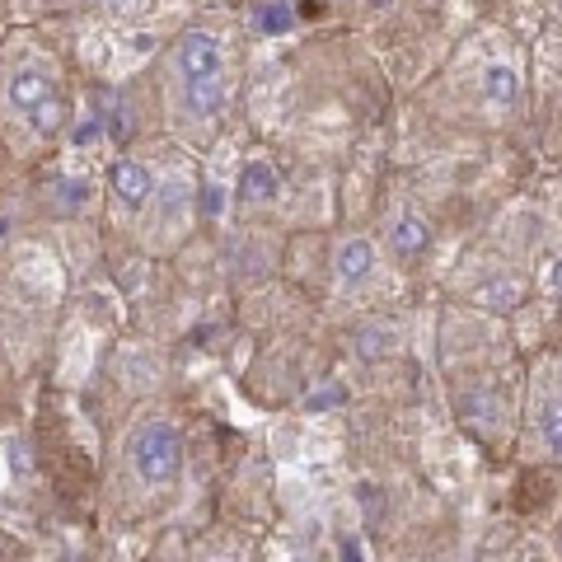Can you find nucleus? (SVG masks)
Segmentation results:
<instances>
[{"label":"nucleus","instance_id":"1","mask_svg":"<svg viewBox=\"0 0 562 562\" xmlns=\"http://www.w3.org/2000/svg\"><path fill=\"white\" fill-rule=\"evenodd\" d=\"M183 464V436L169 422H150L146 431H136L132 441V469L140 473V483H169Z\"/></svg>","mask_w":562,"mask_h":562},{"label":"nucleus","instance_id":"2","mask_svg":"<svg viewBox=\"0 0 562 562\" xmlns=\"http://www.w3.org/2000/svg\"><path fill=\"white\" fill-rule=\"evenodd\" d=\"M179 70L183 80H211L221 76V47L211 33H183L179 43Z\"/></svg>","mask_w":562,"mask_h":562},{"label":"nucleus","instance_id":"3","mask_svg":"<svg viewBox=\"0 0 562 562\" xmlns=\"http://www.w3.org/2000/svg\"><path fill=\"white\" fill-rule=\"evenodd\" d=\"M113 192L127 206H146L150 192H155V173L146 165H136V160H117L113 165Z\"/></svg>","mask_w":562,"mask_h":562},{"label":"nucleus","instance_id":"4","mask_svg":"<svg viewBox=\"0 0 562 562\" xmlns=\"http://www.w3.org/2000/svg\"><path fill=\"white\" fill-rule=\"evenodd\" d=\"M52 94H57V85H52L43 70H14V76H10V103H14V113L29 117Z\"/></svg>","mask_w":562,"mask_h":562},{"label":"nucleus","instance_id":"5","mask_svg":"<svg viewBox=\"0 0 562 562\" xmlns=\"http://www.w3.org/2000/svg\"><path fill=\"white\" fill-rule=\"evenodd\" d=\"M371 272H375V244L371 239H347L338 249V277L347 281V286H361Z\"/></svg>","mask_w":562,"mask_h":562},{"label":"nucleus","instance_id":"6","mask_svg":"<svg viewBox=\"0 0 562 562\" xmlns=\"http://www.w3.org/2000/svg\"><path fill=\"white\" fill-rule=\"evenodd\" d=\"M427 244H431V231H427V221L413 216V211H403V216L390 225V249H394L398 258L427 254Z\"/></svg>","mask_w":562,"mask_h":562},{"label":"nucleus","instance_id":"7","mask_svg":"<svg viewBox=\"0 0 562 562\" xmlns=\"http://www.w3.org/2000/svg\"><path fill=\"white\" fill-rule=\"evenodd\" d=\"M239 198L249 202V206L272 202V198H277V173H272V165L254 160L249 169H244V173H239Z\"/></svg>","mask_w":562,"mask_h":562},{"label":"nucleus","instance_id":"8","mask_svg":"<svg viewBox=\"0 0 562 562\" xmlns=\"http://www.w3.org/2000/svg\"><path fill=\"white\" fill-rule=\"evenodd\" d=\"M183 103H188V113H198V117L221 113V103H225V94H221V76H211V80H188Z\"/></svg>","mask_w":562,"mask_h":562},{"label":"nucleus","instance_id":"9","mask_svg":"<svg viewBox=\"0 0 562 562\" xmlns=\"http://www.w3.org/2000/svg\"><path fill=\"white\" fill-rule=\"evenodd\" d=\"M483 94H487L492 103H516V94H520V76H516L512 66H487Z\"/></svg>","mask_w":562,"mask_h":562},{"label":"nucleus","instance_id":"10","mask_svg":"<svg viewBox=\"0 0 562 562\" xmlns=\"http://www.w3.org/2000/svg\"><path fill=\"white\" fill-rule=\"evenodd\" d=\"M539 436L549 441V450H562V413H558V394H543L539 398Z\"/></svg>","mask_w":562,"mask_h":562},{"label":"nucleus","instance_id":"11","mask_svg":"<svg viewBox=\"0 0 562 562\" xmlns=\"http://www.w3.org/2000/svg\"><path fill=\"white\" fill-rule=\"evenodd\" d=\"M61 117H66V103H61V94L43 99L38 109L29 113V122H33V132H38V136H57V132H61Z\"/></svg>","mask_w":562,"mask_h":562},{"label":"nucleus","instance_id":"12","mask_svg":"<svg viewBox=\"0 0 562 562\" xmlns=\"http://www.w3.org/2000/svg\"><path fill=\"white\" fill-rule=\"evenodd\" d=\"M479 301L492 305V310H516L520 305V286H516V277H497V281H487V286L479 291Z\"/></svg>","mask_w":562,"mask_h":562},{"label":"nucleus","instance_id":"13","mask_svg":"<svg viewBox=\"0 0 562 562\" xmlns=\"http://www.w3.org/2000/svg\"><path fill=\"white\" fill-rule=\"evenodd\" d=\"M291 24H295V10L286 5V0H272V5H262V14H258L262 33H286Z\"/></svg>","mask_w":562,"mask_h":562},{"label":"nucleus","instance_id":"14","mask_svg":"<svg viewBox=\"0 0 562 562\" xmlns=\"http://www.w3.org/2000/svg\"><path fill=\"white\" fill-rule=\"evenodd\" d=\"M109 132L117 146H127L132 132H136V117H132V103L127 99H113V113H109Z\"/></svg>","mask_w":562,"mask_h":562},{"label":"nucleus","instance_id":"15","mask_svg":"<svg viewBox=\"0 0 562 562\" xmlns=\"http://www.w3.org/2000/svg\"><path fill=\"white\" fill-rule=\"evenodd\" d=\"M338 403H347V390L342 384H324V390H314V398H305V408L324 413V408H338Z\"/></svg>","mask_w":562,"mask_h":562},{"label":"nucleus","instance_id":"16","mask_svg":"<svg viewBox=\"0 0 562 562\" xmlns=\"http://www.w3.org/2000/svg\"><path fill=\"white\" fill-rule=\"evenodd\" d=\"M99 132H103V117H99V113H90V117H85L80 127H76V146H90V140H94Z\"/></svg>","mask_w":562,"mask_h":562},{"label":"nucleus","instance_id":"17","mask_svg":"<svg viewBox=\"0 0 562 562\" xmlns=\"http://www.w3.org/2000/svg\"><path fill=\"white\" fill-rule=\"evenodd\" d=\"M558 272H562V268H558V258L549 254V258H543V272H539V281H543V291H549V295L558 291Z\"/></svg>","mask_w":562,"mask_h":562},{"label":"nucleus","instance_id":"18","mask_svg":"<svg viewBox=\"0 0 562 562\" xmlns=\"http://www.w3.org/2000/svg\"><path fill=\"white\" fill-rule=\"evenodd\" d=\"M57 202L80 206V202H85V183H61V188H57Z\"/></svg>","mask_w":562,"mask_h":562},{"label":"nucleus","instance_id":"19","mask_svg":"<svg viewBox=\"0 0 562 562\" xmlns=\"http://www.w3.org/2000/svg\"><path fill=\"white\" fill-rule=\"evenodd\" d=\"M384 342H390L384 333H361V338H357V347L366 351V357H375V351H384Z\"/></svg>","mask_w":562,"mask_h":562},{"label":"nucleus","instance_id":"20","mask_svg":"<svg viewBox=\"0 0 562 562\" xmlns=\"http://www.w3.org/2000/svg\"><path fill=\"white\" fill-rule=\"evenodd\" d=\"M221 202H225L221 188H206V192H202V211H206V216H221Z\"/></svg>","mask_w":562,"mask_h":562},{"label":"nucleus","instance_id":"21","mask_svg":"<svg viewBox=\"0 0 562 562\" xmlns=\"http://www.w3.org/2000/svg\"><path fill=\"white\" fill-rule=\"evenodd\" d=\"M132 5H136V0H109V10H113V14H127Z\"/></svg>","mask_w":562,"mask_h":562},{"label":"nucleus","instance_id":"22","mask_svg":"<svg viewBox=\"0 0 562 562\" xmlns=\"http://www.w3.org/2000/svg\"><path fill=\"white\" fill-rule=\"evenodd\" d=\"M5 231H10V221H0V235H5Z\"/></svg>","mask_w":562,"mask_h":562},{"label":"nucleus","instance_id":"23","mask_svg":"<svg viewBox=\"0 0 562 562\" xmlns=\"http://www.w3.org/2000/svg\"><path fill=\"white\" fill-rule=\"evenodd\" d=\"M375 5H390V0H375Z\"/></svg>","mask_w":562,"mask_h":562}]
</instances>
